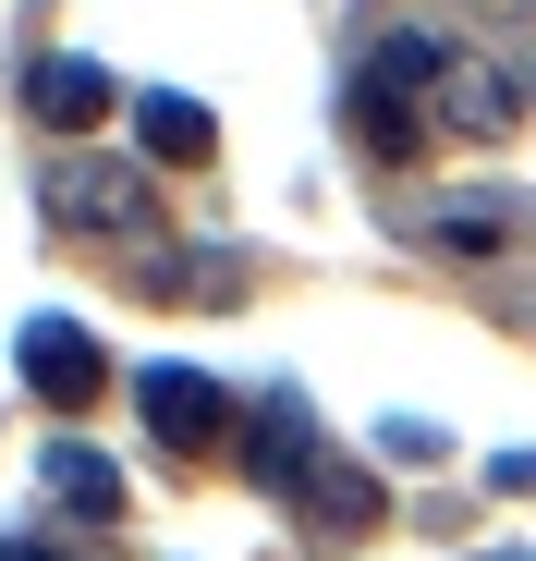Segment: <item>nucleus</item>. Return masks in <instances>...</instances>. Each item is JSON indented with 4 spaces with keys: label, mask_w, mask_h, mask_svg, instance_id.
Wrapping results in <instances>:
<instances>
[{
    "label": "nucleus",
    "mask_w": 536,
    "mask_h": 561,
    "mask_svg": "<svg viewBox=\"0 0 536 561\" xmlns=\"http://www.w3.org/2000/svg\"><path fill=\"white\" fill-rule=\"evenodd\" d=\"M37 208L73 220V232H147V220H159V196H147V171H135V159H49Z\"/></svg>",
    "instance_id": "nucleus-1"
},
{
    "label": "nucleus",
    "mask_w": 536,
    "mask_h": 561,
    "mask_svg": "<svg viewBox=\"0 0 536 561\" xmlns=\"http://www.w3.org/2000/svg\"><path fill=\"white\" fill-rule=\"evenodd\" d=\"M135 415H147L159 451H220V439H232V391L196 379V366H147V379H135Z\"/></svg>",
    "instance_id": "nucleus-2"
},
{
    "label": "nucleus",
    "mask_w": 536,
    "mask_h": 561,
    "mask_svg": "<svg viewBox=\"0 0 536 561\" xmlns=\"http://www.w3.org/2000/svg\"><path fill=\"white\" fill-rule=\"evenodd\" d=\"M13 354H25V379L49 391V415H85V403H98V391H110V354H98V342H85L73 318H49V306L25 318V342H13Z\"/></svg>",
    "instance_id": "nucleus-3"
},
{
    "label": "nucleus",
    "mask_w": 536,
    "mask_h": 561,
    "mask_svg": "<svg viewBox=\"0 0 536 561\" xmlns=\"http://www.w3.org/2000/svg\"><path fill=\"white\" fill-rule=\"evenodd\" d=\"M317 463H329V451H317V415H305L293 391H268V403L244 415V477H256V489L305 501V477H317Z\"/></svg>",
    "instance_id": "nucleus-4"
},
{
    "label": "nucleus",
    "mask_w": 536,
    "mask_h": 561,
    "mask_svg": "<svg viewBox=\"0 0 536 561\" xmlns=\"http://www.w3.org/2000/svg\"><path fill=\"white\" fill-rule=\"evenodd\" d=\"M25 111H37L49 135H85V123H110V73L73 61V49H61V61H25Z\"/></svg>",
    "instance_id": "nucleus-5"
},
{
    "label": "nucleus",
    "mask_w": 536,
    "mask_h": 561,
    "mask_svg": "<svg viewBox=\"0 0 536 561\" xmlns=\"http://www.w3.org/2000/svg\"><path fill=\"white\" fill-rule=\"evenodd\" d=\"M427 99H439V123H452V135H512V123H524L512 73H500V61H464V49H452V73H439Z\"/></svg>",
    "instance_id": "nucleus-6"
},
{
    "label": "nucleus",
    "mask_w": 536,
    "mask_h": 561,
    "mask_svg": "<svg viewBox=\"0 0 536 561\" xmlns=\"http://www.w3.org/2000/svg\"><path fill=\"white\" fill-rule=\"evenodd\" d=\"M415 123H427V85H403L391 61L353 73V135H366V159H415Z\"/></svg>",
    "instance_id": "nucleus-7"
},
{
    "label": "nucleus",
    "mask_w": 536,
    "mask_h": 561,
    "mask_svg": "<svg viewBox=\"0 0 536 561\" xmlns=\"http://www.w3.org/2000/svg\"><path fill=\"white\" fill-rule=\"evenodd\" d=\"M37 489H49L61 513H85V525H110V513H123V463H98L85 439H49V451H37Z\"/></svg>",
    "instance_id": "nucleus-8"
},
{
    "label": "nucleus",
    "mask_w": 536,
    "mask_h": 561,
    "mask_svg": "<svg viewBox=\"0 0 536 561\" xmlns=\"http://www.w3.org/2000/svg\"><path fill=\"white\" fill-rule=\"evenodd\" d=\"M293 513H305L317 537H366V525H391V513H378V477H366V463H317Z\"/></svg>",
    "instance_id": "nucleus-9"
},
{
    "label": "nucleus",
    "mask_w": 536,
    "mask_h": 561,
    "mask_svg": "<svg viewBox=\"0 0 536 561\" xmlns=\"http://www.w3.org/2000/svg\"><path fill=\"white\" fill-rule=\"evenodd\" d=\"M135 135H147V159H184V171L220 147V123L184 99V85H147V99H135Z\"/></svg>",
    "instance_id": "nucleus-10"
},
{
    "label": "nucleus",
    "mask_w": 536,
    "mask_h": 561,
    "mask_svg": "<svg viewBox=\"0 0 536 561\" xmlns=\"http://www.w3.org/2000/svg\"><path fill=\"white\" fill-rule=\"evenodd\" d=\"M512 220H524L512 196H439V220H427V232L452 244V256H488V244H512Z\"/></svg>",
    "instance_id": "nucleus-11"
},
{
    "label": "nucleus",
    "mask_w": 536,
    "mask_h": 561,
    "mask_svg": "<svg viewBox=\"0 0 536 561\" xmlns=\"http://www.w3.org/2000/svg\"><path fill=\"white\" fill-rule=\"evenodd\" d=\"M378 451H391V463H439L452 439H439V415H391V427H378Z\"/></svg>",
    "instance_id": "nucleus-12"
},
{
    "label": "nucleus",
    "mask_w": 536,
    "mask_h": 561,
    "mask_svg": "<svg viewBox=\"0 0 536 561\" xmlns=\"http://www.w3.org/2000/svg\"><path fill=\"white\" fill-rule=\"evenodd\" d=\"M488 489H500V501H524V489H536V439H512V451L488 463Z\"/></svg>",
    "instance_id": "nucleus-13"
},
{
    "label": "nucleus",
    "mask_w": 536,
    "mask_h": 561,
    "mask_svg": "<svg viewBox=\"0 0 536 561\" xmlns=\"http://www.w3.org/2000/svg\"><path fill=\"white\" fill-rule=\"evenodd\" d=\"M0 561H61V549H37V537H0Z\"/></svg>",
    "instance_id": "nucleus-14"
}]
</instances>
